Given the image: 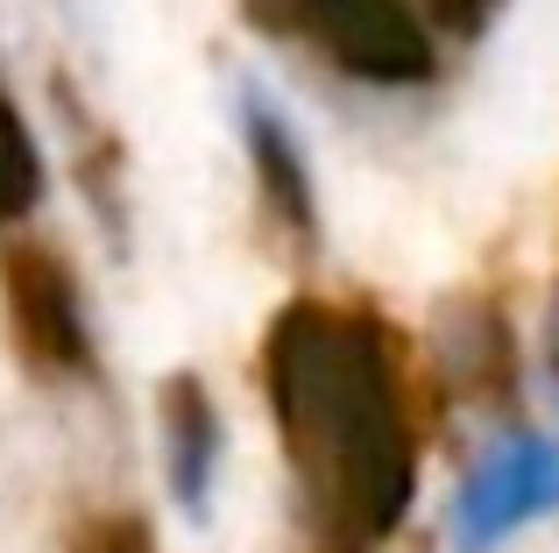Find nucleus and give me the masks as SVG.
<instances>
[{
    "instance_id": "nucleus-1",
    "label": "nucleus",
    "mask_w": 559,
    "mask_h": 553,
    "mask_svg": "<svg viewBox=\"0 0 559 553\" xmlns=\"http://www.w3.org/2000/svg\"><path fill=\"white\" fill-rule=\"evenodd\" d=\"M270 398L290 455L305 461L347 540L396 532L411 504V433L376 319L290 305L270 333Z\"/></svg>"
},
{
    "instance_id": "nucleus-2",
    "label": "nucleus",
    "mask_w": 559,
    "mask_h": 553,
    "mask_svg": "<svg viewBox=\"0 0 559 553\" xmlns=\"http://www.w3.org/2000/svg\"><path fill=\"white\" fill-rule=\"evenodd\" d=\"M552 504H559V447L552 440H510L467 475L453 526H461L467 553H481V546L503 540V532H518L524 518L552 511Z\"/></svg>"
},
{
    "instance_id": "nucleus-3",
    "label": "nucleus",
    "mask_w": 559,
    "mask_h": 553,
    "mask_svg": "<svg viewBox=\"0 0 559 553\" xmlns=\"http://www.w3.org/2000/svg\"><path fill=\"white\" fill-rule=\"evenodd\" d=\"M312 22L326 28L333 57H341L355 79H369V85L432 79V43H425V22L404 0H319Z\"/></svg>"
},
{
    "instance_id": "nucleus-4",
    "label": "nucleus",
    "mask_w": 559,
    "mask_h": 553,
    "mask_svg": "<svg viewBox=\"0 0 559 553\" xmlns=\"http://www.w3.org/2000/svg\"><path fill=\"white\" fill-rule=\"evenodd\" d=\"M0 284H8V319L28 362L36 369H85V313L64 263L50 249H8Z\"/></svg>"
},
{
    "instance_id": "nucleus-5",
    "label": "nucleus",
    "mask_w": 559,
    "mask_h": 553,
    "mask_svg": "<svg viewBox=\"0 0 559 553\" xmlns=\"http://www.w3.org/2000/svg\"><path fill=\"white\" fill-rule=\"evenodd\" d=\"M164 433H170V483H178V497L199 511L205 504V475H213V404H205L199 376H170L164 390Z\"/></svg>"
},
{
    "instance_id": "nucleus-6",
    "label": "nucleus",
    "mask_w": 559,
    "mask_h": 553,
    "mask_svg": "<svg viewBox=\"0 0 559 553\" xmlns=\"http://www.w3.org/2000/svg\"><path fill=\"white\" fill-rule=\"evenodd\" d=\"M248 150H255V170H262V185H270V199L290 213V221H312V192H305V164H298V150H290V136H284V121H276L262 99H248Z\"/></svg>"
},
{
    "instance_id": "nucleus-7",
    "label": "nucleus",
    "mask_w": 559,
    "mask_h": 553,
    "mask_svg": "<svg viewBox=\"0 0 559 553\" xmlns=\"http://www.w3.org/2000/svg\"><path fill=\"white\" fill-rule=\"evenodd\" d=\"M36 199H43V156L28 142V121L14 114V99L0 93V227L22 221Z\"/></svg>"
},
{
    "instance_id": "nucleus-8",
    "label": "nucleus",
    "mask_w": 559,
    "mask_h": 553,
    "mask_svg": "<svg viewBox=\"0 0 559 553\" xmlns=\"http://www.w3.org/2000/svg\"><path fill=\"white\" fill-rule=\"evenodd\" d=\"M248 8V22L255 28H270V36H284V28H305L319 14V0H241Z\"/></svg>"
},
{
    "instance_id": "nucleus-9",
    "label": "nucleus",
    "mask_w": 559,
    "mask_h": 553,
    "mask_svg": "<svg viewBox=\"0 0 559 553\" xmlns=\"http://www.w3.org/2000/svg\"><path fill=\"white\" fill-rule=\"evenodd\" d=\"M489 8H496V0H425V14H432L447 36H481Z\"/></svg>"
},
{
    "instance_id": "nucleus-10",
    "label": "nucleus",
    "mask_w": 559,
    "mask_h": 553,
    "mask_svg": "<svg viewBox=\"0 0 559 553\" xmlns=\"http://www.w3.org/2000/svg\"><path fill=\"white\" fill-rule=\"evenodd\" d=\"M79 553H150V532H142L135 518H107V526L85 532V546H79Z\"/></svg>"
},
{
    "instance_id": "nucleus-11",
    "label": "nucleus",
    "mask_w": 559,
    "mask_h": 553,
    "mask_svg": "<svg viewBox=\"0 0 559 553\" xmlns=\"http://www.w3.org/2000/svg\"><path fill=\"white\" fill-rule=\"evenodd\" d=\"M552 376H559V327H552Z\"/></svg>"
},
{
    "instance_id": "nucleus-12",
    "label": "nucleus",
    "mask_w": 559,
    "mask_h": 553,
    "mask_svg": "<svg viewBox=\"0 0 559 553\" xmlns=\"http://www.w3.org/2000/svg\"><path fill=\"white\" fill-rule=\"evenodd\" d=\"M333 553H355V546H333Z\"/></svg>"
}]
</instances>
